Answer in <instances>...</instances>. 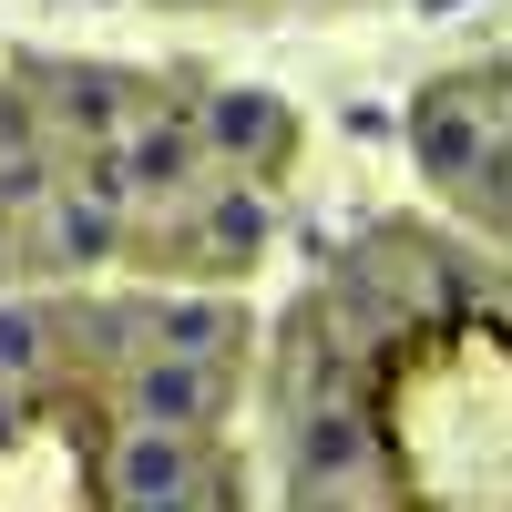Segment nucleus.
I'll list each match as a JSON object with an SVG mask.
<instances>
[{
  "mask_svg": "<svg viewBox=\"0 0 512 512\" xmlns=\"http://www.w3.org/2000/svg\"><path fill=\"white\" fill-rule=\"evenodd\" d=\"M113 492L123 502H195V431L144 420V431L113 451Z\"/></svg>",
  "mask_w": 512,
  "mask_h": 512,
  "instance_id": "f257e3e1",
  "label": "nucleus"
},
{
  "mask_svg": "<svg viewBox=\"0 0 512 512\" xmlns=\"http://www.w3.org/2000/svg\"><path fill=\"white\" fill-rule=\"evenodd\" d=\"M134 420H164V431H205L216 420V369L205 359H134Z\"/></svg>",
  "mask_w": 512,
  "mask_h": 512,
  "instance_id": "f03ea898",
  "label": "nucleus"
},
{
  "mask_svg": "<svg viewBox=\"0 0 512 512\" xmlns=\"http://www.w3.org/2000/svg\"><path fill=\"white\" fill-rule=\"evenodd\" d=\"M359 461H369V420L318 400V410H308V431H297V451H287V482H297V492H338Z\"/></svg>",
  "mask_w": 512,
  "mask_h": 512,
  "instance_id": "7ed1b4c3",
  "label": "nucleus"
},
{
  "mask_svg": "<svg viewBox=\"0 0 512 512\" xmlns=\"http://www.w3.org/2000/svg\"><path fill=\"white\" fill-rule=\"evenodd\" d=\"M410 144H420V164H431L441 185H461V175H472V164L492 154V113H451V103H431Z\"/></svg>",
  "mask_w": 512,
  "mask_h": 512,
  "instance_id": "20e7f679",
  "label": "nucleus"
},
{
  "mask_svg": "<svg viewBox=\"0 0 512 512\" xmlns=\"http://www.w3.org/2000/svg\"><path fill=\"white\" fill-rule=\"evenodd\" d=\"M144 338H154V349H175V359L226 349V338H236V308H216V297H164V308H144Z\"/></svg>",
  "mask_w": 512,
  "mask_h": 512,
  "instance_id": "39448f33",
  "label": "nucleus"
},
{
  "mask_svg": "<svg viewBox=\"0 0 512 512\" xmlns=\"http://www.w3.org/2000/svg\"><path fill=\"white\" fill-rule=\"evenodd\" d=\"M123 175L154 185V195H175V185L195 175V134H185V123H154V134H134V144H123Z\"/></svg>",
  "mask_w": 512,
  "mask_h": 512,
  "instance_id": "423d86ee",
  "label": "nucleus"
},
{
  "mask_svg": "<svg viewBox=\"0 0 512 512\" xmlns=\"http://www.w3.org/2000/svg\"><path fill=\"white\" fill-rule=\"evenodd\" d=\"M41 205H52V256H103L113 246V216H123V205H93V195H41Z\"/></svg>",
  "mask_w": 512,
  "mask_h": 512,
  "instance_id": "0eeeda50",
  "label": "nucleus"
},
{
  "mask_svg": "<svg viewBox=\"0 0 512 512\" xmlns=\"http://www.w3.org/2000/svg\"><path fill=\"white\" fill-rule=\"evenodd\" d=\"M205 144H216V154H267L277 144V103L267 93H226L216 123H205Z\"/></svg>",
  "mask_w": 512,
  "mask_h": 512,
  "instance_id": "6e6552de",
  "label": "nucleus"
},
{
  "mask_svg": "<svg viewBox=\"0 0 512 512\" xmlns=\"http://www.w3.org/2000/svg\"><path fill=\"white\" fill-rule=\"evenodd\" d=\"M52 93H62V123H72V134H113V123H123V93H113L103 72H62Z\"/></svg>",
  "mask_w": 512,
  "mask_h": 512,
  "instance_id": "1a4fd4ad",
  "label": "nucleus"
},
{
  "mask_svg": "<svg viewBox=\"0 0 512 512\" xmlns=\"http://www.w3.org/2000/svg\"><path fill=\"white\" fill-rule=\"evenodd\" d=\"M195 236H205V246H216V256H246L256 236H267V205H256V195H226V205H216V216H205Z\"/></svg>",
  "mask_w": 512,
  "mask_h": 512,
  "instance_id": "9d476101",
  "label": "nucleus"
},
{
  "mask_svg": "<svg viewBox=\"0 0 512 512\" xmlns=\"http://www.w3.org/2000/svg\"><path fill=\"white\" fill-rule=\"evenodd\" d=\"M41 338H52L41 308H0V379H31L41 369Z\"/></svg>",
  "mask_w": 512,
  "mask_h": 512,
  "instance_id": "9b49d317",
  "label": "nucleus"
},
{
  "mask_svg": "<svg viewBox=\"0 0 512 512\" xmlns=\"http://www.w3.org/2000/svg\"><path fill=\"white\" fill-rule=\"evenodd\" d=\"M338 318H349V328H390V297H379V287L349 267V277H338Z\"/></svg>",
  "mask_w": 512,
  "mask_h": 512,
  "instance_id": "f8f14e48",
  "label": "nucleus"
},
{
  "mask_svg": "<svg viewBox=\"0 0 512 512\" xmlns=\"http://www.w3.org/2000/svg\"><path fill=\"white\" fill-rule=\"evenodd\" d=\"M82 195H93V205H123V195H134V175H123V144H113V154H82Z\"/></svg>",
  "mask_w": 512,
  "mask_h": 512,
  "instance_id": "ddd939ff",
  "label": "nucleus"
},
{
  "mask_svg": "<svg viewBox=\"0 0 512 512\" xmlns=\"http://www.w3.org/2000/svg\"><path fill=\"white\" fill-rule=\"evenodd\" d=\"M11 431H21V379H0V451H11Z\"/></svg>",
  "mask_w": 512,
  "mask_h": 512,
  "instance_id": "4468645a",
  "label": "nucleus"
}]
</instances>
